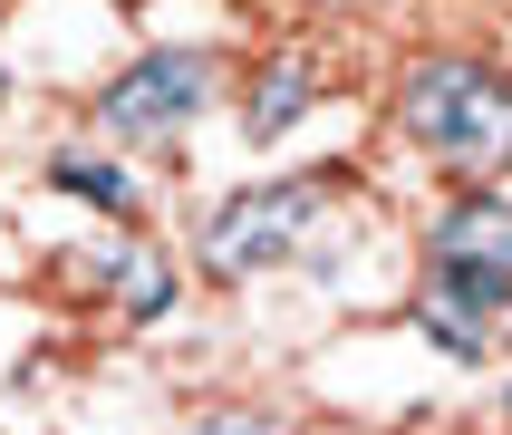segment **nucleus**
<instances>
[{"label":"nucleus","instance_id":"obj_1","mask_svg":"<svg viewBox=\"0 0 512 435\" xmlns=\"http://www.w3.org/2000/svg\"><path fill=\"white\" fill-rule=\"evenodd\" d=\"M397 116L406 136L445 155V165H503L512 155V78H493L484 58H426V68H406L397 87Z\"/></svg>","mask_w":512,"mask_h":435},{"label":"nucleus","instance_id":"obj_2","mask_svg":"<svg viewBox=\"0 0 512 435\" xmlns=\"http://www.w3.org/2000/svg\"><path fill=\"white\" fill-rule=\"evenodd\" d=\"M319 213H329V174H290V184H261V194H223L203 213V261L223 281H252V271H271V261H290L310 242Z\"/></svg>","mask_w":512,"mask_h":435},{"label":"nucleus","instance_id":"obj_3","mask_svg":"<svg viewBox=\"0 0 512 435\" xmlns=\"http://www.w3.org/2000/svg\"><path fill=\"white\" fill-rule=\"evenodd\" d=\"M203 87H213V58L203 49H145L136 68L97 97V126L126 136V145H165L174 126L203 107Z\"/></svg>","mask_w":512,"mask_h":435},{"label":"nucleus","instance_id":"obj_4","mask_svg":"<svg viewBox=\"0 0 512 435\" xmlns=\"http://www.w3.org/2000/svg\"><path fill=\"white\" fill-rule=\"evenodd\" d=\"M426 261H455V271H484V281L512 290V203L474 194V203H455V213H435Z\"/></svg>","mask_w":512,"mask_h":435},{"label":"nucleus","instance_id":"obj_5","mask_svg":"<svg viewBox=\"0 0 512 435\" xmlns=\"http://www.w3.org/2000/svg\"><path fill=\"white\" fill-rule=\"evenodd\" d=\"M310 87H319L310 49H281V58H271V78L252 87V107H242V136H252V145L290 136V126H300V107H310Z\"/></svg>","mask_w":512,"mask_h":435},{"label":"nucleus","instance_id":"obj_6","mask_svg":"<svg viewBox=\"0 0 512 435\" xmlns=\"http://www.w3.org/2000/svg\"><path fill=\"white\" fill-rule=\"evenodd\" d=\"M97 271L116 281V300H126V319H165V310H174V271H165L155 252H107Z\"/></svg>","mask_w":512,"mask_h":435},{"label":"nucleus","instance_id":"obj_7","mask_svg":"<svg viewBox=\"0 0 512 435\" xmlns=\"http://www.w3.org/2000/svg\"><path fill=\"white\" fill-rule=\"evenodd\" d=\"M49 184H58V194H78V203H97V213H126V203H136V184H126L116 165H97V155H58Z\"/></svg>","mask_w":512,"mask_h":435},{"label":"nucleus","instance_id":"obj_8","mask_svg":"<svg viewBox=\"0 0 512 435\" xmlns=\"http://www.w3.org/2000/svg\"><path fill=\"white\" fill-rule=\"evenodd\" d=\"M194 435H281V426H261V416H203Z\"/></svg>","mask_w":512,"mask_h":435}]
</instances>
